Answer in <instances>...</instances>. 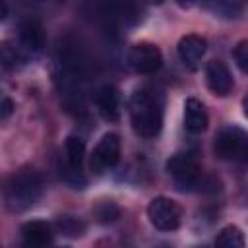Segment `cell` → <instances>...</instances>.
<instances>
[{
	"label": "cell",
	"mask_w": 248,
	"mask_h": 248,
	"mask_svg": "<svg viewBox=\"0 0 248 248\" xmlns=\"http://www.w3.org/2000/svg\"><path fill=\"white\" fill-rule=\"evenodd\" d=\"M134 130L143 138H155L163 126V101L151 89H138L130 97Z\"/></svg>",
	"instance_id": "cell-1"
},
{
	"label": "cell",
	"mask_w": 248,
	"mask_h": 248,
	"mask_svg": "<svg viewBox=\"0 0 248 248\" xmlns=\"http://www.w3.org/2000/svg\"><path fill=\"white\" fill-rule=\"evenodd\" d=\"M169 172L172 174L180 190H198V192H217L219 180L203 174L192 153H176L167 163Z\"/></svg>",
	"instance_id": "cell-2"
},
{
	"label": "cell",
	"mask_w": 248,
	"mask_h": 248,
	"mask_svg": "<svg viewBox=\"0 0 248 248\" xmlns=\"http://www.w3.org/2000/svg\"><path fill=\"white\" fill-rule=\"evenodd\" d=\"M41 176L33 169H21L6 182V202L12 209H25L41 196Z\"/></svg>",
	"instance_id": "cell-3"
},
{
	"label": "cell",
	"mask_w": 248,
	"mask_h": 248,
	"mask_svg": "<svg viewBox=\"0 0 248 248\" xmlns=\"http://www.w3.org/2000/svg\"><path fill=\"white\" fill-rule=\"evenodd\" d=\"M215 153L225 161L248 163V134L240 128L227 126L215 138Z\"/></svg>",
	"instance_id": "cell-4"
},
{
	"label": "cell",
	"mask_w": 248,
	"mask_h": 248,
	"mask_svg": "<svg viewBox=\"0 0 248 248\" xmlns=\"http://www.w3.org/2000/svg\"><path fill=\"white\" fill-rule=\"evenodd\" d=\"M147 217L155 229L174 231L180 225V207L172 200L159 196V198H153L151 203L147 205Z\"/></svg>",
	"instance_id": "cell-5"
},
{
	"label": "cell",
	"mask_w": 248,
	"mask_h": 248,
	"mask_svg": "<svg viewBox=\"0 0 248 248\" xmlns=\"http://www.w3.org/2000/svg\"><path fill=\"white\" fill-rule=\"evenodd\" d=\"M128 60L132 64V68L140 74H153L161 68L163 62V54L159 50V46H155L153 43H138L130 48Z\"/></svg>",
	"instance_id": "cell-6"
},
{
	"label": "cell",
	"mask_w": 248,
	"mask_h": 248,
	"mask_svg": "<svg viewBox=\"0 0 248 248\" xmlns=\"http://www.w3.org/2000/svg\"><path fill=\"white\" fill-rule=\"evenodd\" d=\"M120 159V138L116 134H105L97 143L91 159V167L101 172L103 169H110Z\"/></svg>",
	"instance_id": "cell-7"
},
{
	"label": "cell",
	"mask_w": 248,
	"mask_h": 248,
	"mask_svg": "<svg viewBox=\"0 0 248 248\" xmlns=\"http://www.w3.org/2000/svg\"><path fill=\"white\" fill-rule=\"evenodd\" d=\"M205 81H207V87L219 97L229 95L231 89H232V76H231L229 68L221 60L207 62V66H205Z\"/></svg>",
	"instance_id": "cell-8"
},
{
	"label": "cell",
	"mask_w": 248,
	"mask_h": 248,
	"mask_svg": "<svg viewBox=\"0 0 248 248\" xmlns=\"http://www.w3.org/2000/svg\"><path fill=\"white\" fill-rule=\"evenodd\" d=\"M50 240V225L45 221H29L21 227V248H48Z\"/></svg>",
	"instance_id": "cell-9"
},
{
	"label": "cell",
	"mask_w": 248,
	"mask_h": 248,
	"mask_svg": "<svg viewBox=\"0 0 248 248\" xmlns=\"http://www.w3.org/2000/svg\"><path fill=\"white\" fill-rule=\"evenodd\" d=\"M205 50H207V43L200 35H186L178 43V56L190 68H194L202 60V56L205 54Z\"/></svg>",
	"instance_id": "cell-10"
},
{
	"label": "cell",
	"mask_w": 248,
	"mask_h": 248,
	"mask_svg": "<svg viewBox=\"0 0 248 248\" xmlns=\"http://www.w3.org/2000/svg\"><path fill=\"white\" fill-rule=\"evenodd\" d=\"M95 103L105 120L116 122L120 116V103H118V91L112 85H103L95 93Z\"/></svg>",
	"instance_id": "cell-11"
},
{
	"label": "cell",
	"mask_w": 248,
	"mask_h": 248,
	"mask_svg": "<svg viewBox=\"0 0 248 248\" xmlns=\"http://www.w3.org/2000/svg\"><path fill=\"white\" fill-rule=\"evenodd\" d=\"M19 39L25 48L39 52L45 46V31L37 17H25L19 23Z\"/></svg>",
	"instance_id": "cell-12"
},
{
	"label": "cell",
	"mask_w": 248,
	"mask_h": 248,
	"mask_svg": "<svg viewBox=\"0 0 248 248\" xmlns=\"http://www.w3.org/2000/svg\"><path fill=\"white\" fill-rule=\"evenodd\" d=\"M184 126L192 134H200L207 128V112L202 101L198 99H186L184 103Z\"/></svg>",
	"instance_id": "cell-13"
},
{
	"label": "cell",
	"mask_w": 248,
	"mask_h": 248,
	"mask_svg": "<svg viewBox=\"0 0 248 248\" xmlns=\"http://www.w3.org/2000/svg\"><path fill=\"white\" fill-rule=\"evenodd\" d=\"M85 157V141L78 136H70L66 140V159L68 167L74 170H81V163Z\"/></svg>",
	"instance_id": "cell-14"
},
{
	"label": "cell",
	"mask_w": 248,
	"mask_h": 248,
	"mask_svg": "<svg viewBox=\"0 0 248 248\" xmlns=\"http://www.w3.org/2000/svg\"><path fill=\"white\" fill-rule=\"evenodd\" d=\"M215 248H244V234L238 227H225L215 238Z\"/></svg>",
	"instance_id": "cell-15"
},
{
	"label": "cell",
	"mask_w": 248,
	"mask_h": 248,
	"mask_svg": "<svg viewBox=\"0 0 248 248\" xmlns=\"http://www.w3.org/2000/svg\"><path fill=\"white\" fill-rule=\"evenodd\" d=\"M56 227L66 236H79V234H83V229H85V225L81 221H78L76 217H68V215L60 217L56 221Z\"/></svg>",
	"instance_id": "cell-16"
},
{
	"label": "cell",
	"mask_w": 248,
	"mask_h": 248,
	"mask_svg": "<svg viewBox=\"0 0 248 248\" xmlns=\"http://www.w3.org/2000/svg\"><path fill=\"white\" fill-rule=\"evenodd\" d=\"M95 215L99 217V221H114L118 217V207L112 202H103L95 209Z\"/></svg>",
	"instance_id": "cell-17"
},
{
	"label": "cell",
	"mask_w": 248,
	"mask_h": 248,
	"mask_svg": "<svg viewBox=\"0 0 248 248\" xmlns=\"http://www.w3.org/2000/svg\"><path fill=\"white\" fill-rule=\"evenodd\" d=\"M234 60H236V66L244 74H248V41H240L234 46Z\"/></svg>",
	"instance_id": "cell-18"
},
{
	"label": "cell",
	"mask_w": 248,
	"mask_h": 248,
	"mask_svg": "<svg viewBox=\"0 0 248 248\" xmlns=\"http://www.w3.org/2000/svg\"><path fill=\"white\" fill-rule=\"evenodd\" d=\"M12 110H14L12 101H10L8 97H4V99H2V107H0V118H2V120H4V118H8Z\"/></svg>",
	"instance_id": "cell-19"
},
{
	"label": "cell",
	"mask_w": 248,
	"mask_h": 248,
	"mask_svg": "<svg viewBox=\"0 0 248 248\" xmlns=\"http://www.w3.org/2000/svg\"><path fill=\"white\" fill-rule=\"evenodd\" d=\"M242 108H244V114H246V118H248V95H246L244 101H242Z\"/></svg>",
	"instance_id": "cell-20"
},
{
	"label": "cell",
	"mask_w": 248,
	"mask_h": 248,
	"mask_svg": "<svg viewBox=\"0 0 248 248\" xmlns=\"http://www.w3.org/2000/svg\"><path fill=\"white\" fill-rule=\"evenodd\" d=\"M0 14H2V19L6 17V4L4 2H0Z\"/></svg>",
	"instance_id": "cell-21"
},
{
	"label": "cell",
	"mask_w": 248,
	"mask_h": 248,
	"mask_svg": "<svg viewBox=\"0 0 248 248\" xmlns=\"http://www.w3.org/2000/svg\"><path fill=\"white\" fill-rule=\"evenodd\" d=\"M62 248H66V246H62Z\"/></svg>",
	"instance_id": "cell-22"
}]
</instances>
